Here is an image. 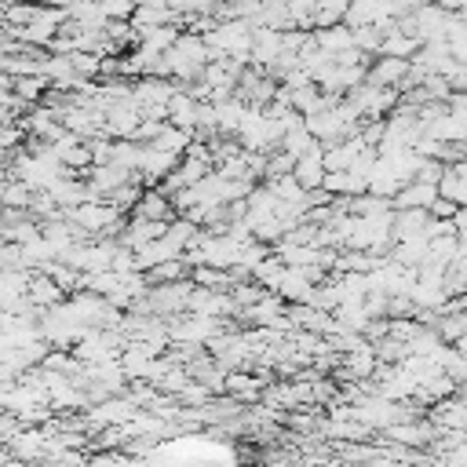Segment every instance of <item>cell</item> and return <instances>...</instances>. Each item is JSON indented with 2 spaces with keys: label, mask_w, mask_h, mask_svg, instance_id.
Listing matches in <instances>:
<instances>
[{
  "label": "cell",
  "mask_w": 467,
  "mask_h": 467,
  "mask_svg": "<svg viewBox=\"0 0 467 467\" xmlns=\"http://www.w3.org/2000/svg\"><path fill=\"white\" fill-rule=\"evenodd\" d=\"M281 47H285V29H277V26H266V22H259V26H252V66H270L277 55H281Z\"/></svg>",
  "instance_id": "cell-1"
},
{
  "label": "cell",
  "mask_w": 467,
  "mask_h": 467,
  "mask_svg": "<svg viewBox=\"0 0 467 467\" xmlns=\"http://www.w3.org/2000/svg\"><path fill=\"white\" fill-rule=\"evenodd\" d=\"M387 18H398L394 15V0H350L347 15H343L347 26H379Z\"/></svg>",
  "instance_id": "cell-2"
},
{
  "label": "cell",
  "mask_w": 467,
  "mask_h": 467,
  "mask_svg": "<svg viewBox=\"0 0 467 467\" xmlns=\"http://www.w3.org/2000/svg\"><path fill=\"white\" fill-rule=\"evenodd\" d=\"M409 66L412 58H398V55H379L372 66H368V84H379V88H401L405 77H409Z\"/></svg>",
  "instance_id": "cell-3"
},
{
  "label": "cell",
  "mask_w": 467,
  "mask_h": 467,
  "mask_svg": "<svg viewBox=\"0 0 467 467\" xmlns=\"http://www.w3.org/2000/svg\"><path fill=\"white\" fill-rule=\"evenodd\" d=\"M179 164V153H168V150H161V146H153V142H146L142 146V157H139V175L146 179V182H161L171 168Z\"/></svg>",
  "instance_id": "cell-4"
},
{
  "label": "cell",
  "mask_w": 467,
  "mask_h": 467,
  "mask_svg": "<svg viewBox=\"0 0 467 467\" xmlns=\"http://www.w3.org/2000/svg\"><path fill=\"white\" fill-rule=\"evenodd\" d=\"M135 208V215H146V219H164V223H171L179 212H175V201L161 190V186H150V190H142L139 193V201L131 204Z\"/></svg>",
  "instance_id": "cell-5"
},
{
  "label": "cell",
  "mask_w": 467,
  "mask_h": 467,
  "mask_svg": "<svg viewBox=\"0 0 467 467\" xmlns=\"http://www.w3.org/2000/svg\"><path fill=\"white\" fill-rule=\"evenodd\" d=\"M431 420L438 431H467V398H438Z\"/></svg>",
  "instance_id": "cell-6"
},
{
  "label": "cell",
  "mask_w": 467,
  "mask_h": 467,
  "mask_svg": "<svg viewBox=\"0 0 467 467\" xmlns=\"http://www.w3.org/2000/svg\"><path fill=\"white\" fill-rule=\"evenodd\" d=\"M325 157H321V146H314L310 153H303V157H296V168H292V175H296V182L303 186V190H321V182H325Z\"/></svg>",
  "instance_id": "cell-7"
},
{
  "label": "cell",
  "mask_w": 467,
  "mask_h": 467,
  "mask_svg": "<svg viewBox=\"0 0 467 467\" xmlns=\"http://www.w3.org/2000/svg\"><path fill=\"white\" fill-rule=\"evenodd\" d=\"M285 303H310V296H314V281L299 270V266H285V274H281V281H277V288H274Z\"/></svg>",
  "instance_id": "cell-8"
},
{
  "label": "cell",
  "mask_w": 467,
  "mask_h": 467,
  "mask_svg": "<svg viewBox=\"0 0 467 467\" xmlns=\"http://www.w3.org/2000/svg\"><path fill=\"white\" fill-rule=\"evenodd\" d=\"M434 201H438V182H423V179H409L394 193V208H431Z\"/></svg>",
  "instance_id": "cell-9"
},
{
  "label": "cell",
  "mask_w": 467,
  "mask_h": 467,
  "mask_svg": "<svg viewBox=\"0 0 467 467\" xmlns=\"http://www.w3.org/2000/svg\"><path fill=\"white\" fill-rule=\"evenodd\" d=\"M314 40H317V47H325L328 55H339V51H347V47H354V26H347V22H332V26H317V33H314Z\"/></svg>",
  "instance_id": "cell-10"
},
{
  "label": "cell",
  "mask_w": 467,
  "mask_h": 467,
  "mask_svg": "<svg viewBox=\"0 0 467 467\" xmlns=\"http://www.w3.org/2000/svg\"><path fill=\"white\" fill-rule=\"evenodd\" d=\"M427 255H431V237H427V234H409V237H398V241H394V259H398V263L420 266Z\"/></svg>",
  "instance_id": "cell-11"
},
{
  "label": "cell",
  "mask_w": 467,
  "mask_h": 467,
  "mask_svg": "<svg viewBox=\"0 0 467 467\" xmlns=\"http://www.w3.org/2000/svg\"><path fill=\"white\" fill-rule=\"evenodd\" d=\"M135 412H139V405H135L131 398H113V401L91 409V423H106V427H113V423H128Z\"/></svg>",
  "instance_id": "cell-12"
},
{
  "label": "cell",
  "mask_w": 467,
  "mask_h": 467,
  "mask_svg": "<svg viewBox=\"0 0 467 467\" xmlns=\"http://www.w3.org/2000/svg\"><path fill=\"white\" fill-rule=\"evenodd\" d=\"M427 219H431L427 208H394V223H390L394 241L398 237H409V234H423L427 230Z\"/></svg>",
  "instance_id": "cell-13"
},
{
  "label": "cell",
  "mask_w": 467,
  "mask_h": 467,
  "mask_svg": "<svg viewBox=\"0 0 467 467\" xmlns=\"http://www.w3.org/2000/svg\"><path fill=\"white\" fill-rule=\"evenodd\" d=\"M62 292H66V288H62L51 274H44V277L29 281V303H33V306H40V310H47V306L62 303Z\"/></svg>",
  "instance_id": "cell-14"
},
{
  "label": "cell",
  "mask_w": 467,
  "mask_h": 467,
  "mask_svg": "<svg viewBox=\"0 0 467 467\" xmlns=\"http://www.w3.org/2000/svg\"><path fill=\"white\" fill-rule=\"evenodd\" d=\"M153 146H161V150H168V153H179V157H182V153L193 146V131H190V128H179V124H164V128L157 131Z\"/></svg>",
  "instance_id": "cell-15"
},
{
  "label": "cell",
  "mask_w": 467,
  "mask_h": 467,
  "mask_svg": "<svg viewBox=\"0 0 467 467\" xmlns=\"http://www.w3.org/2000/svg\"><path fill=\"white\" fill-rule=\"evenodd\" d=\"M387 434H390V441H401V445H427V441L434 438L431 427L412 423V420H398V423H390Z\"/></svg>",
  "instance_id": "cell-16"
},
{
  "label": "cell",
  "mask_w": 467,
  "mask_h": 467,
  "mask_svg": "<svg viewBox=\"0 0 467 467\" xmlns=\"http://www.w3.org/2000/svg\"><path fill=\"white\" fill-rule=\"evenodd\" d=\"M285 266H288V263H285L281 255H266L263 263H255L252 277H255L263 288H270V292H274V288H277V281H281V274H285Z\"/></svg>",
  "instance_id": "cell-17"
},
{
  "label": "cell",
  "mask_w": 467,
  "mask_h": 467,
  "mask_svg": "<svg viewBox=\"0 0 467 467\" xmlns=\"http://www.w3.org/2000/svg\"><path fill=\"white\" fill-rule=\"evenodd\" d=\"M379 40H383V29L379 26H354V47L358 51H376L379 55Z\"/></svg>",
  "instance_id": "cell-18"
},
{
  "label": "cell",
  "mask_w": 467,
  "mask_h": 467,
  "mask_svg": "<svg viewBox=\"0 0 467 467\" xmlns=\"http://www.w3.org/2000/svg\"><path fill=\"white\" fill-rule=\"evenodd\" d=\"M259 387H263V379H255V376H248V372H230V376H226V390H230V394L252 398Z\"/></svg>",
  "instance_id": "cell-19"
},
{
  "label": "cell",
  "mask_w": 467,
  "mask_h": 467,
  "mask_svg": "<svg viewBox=\"0 0 467 467\" xmlns=\"http://www.w3.org/2000/svg\"><path fill=\"white\" fill-rule=\"evenodd\" d=\"M427 212H431V215H438V219H452V215H456V212H460V204H456V201H449V197H441V193H438V201H434V204H431V208H427Z\"/></svg>",
  "instance_id": "cell-20"
},
{
  "label": "cell",
  "mask_w": 467,
  "mask_h": 467,
  "mask_svg": "<svg viewBox=\"0 0 467 467\" xmlns=\"http://www.w3.org/2000/svg\"><path fill=\"white\" fill-rule=\"evenodd\" d=\"M18 135H22V131H15V128H4V131H0V150H4V146H11V142H18Z\"/></svg>",
  "instance_id": "cell-21"
}]
</instances>
